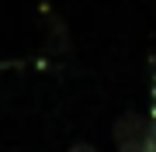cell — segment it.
<instances>
[{"instance_id":"1","label":"cell","mask_w":156,"mask_h":152,"mask_svg":"<svg viewBox=\"0 0 156 152\" xmlns=\"http://www.w3.org/2000/svg\"><path fill=\"white\" fill-rule=\"evenodd\" d=\"M69 152H94V149H90V145H73Z\"/></svg>"}]
</instances>
